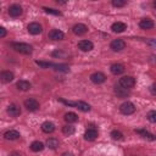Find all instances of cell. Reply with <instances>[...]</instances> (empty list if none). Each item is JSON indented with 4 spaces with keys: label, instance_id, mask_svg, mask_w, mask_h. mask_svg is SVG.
<instances>
[{
    "label": "cell",
    "instance_id": "6da1fadb",
    "mask_svg": "<svg viewBox=\"0 0 156 156\" xmlns=\"http://www.w3.org/2000/svg\"><path fill=\"white\" fill-rule=\"evenodd\" d=\"M62 104L67 105V106H72V107H76L83 112H88L90 111V105L87 104L85 101H68V100H65V99H58Z\"/></svg>",
    "mask_w": 156,
    "mask_h": 156
},
{
    "label": "cell",
    "instance_id": "7a4b0ae2",
    "mask_svg": "<svg viewBox=\"0 0 156 156\" xmlns=\"http://www.w3.org/2000/svg\"><path fill=\"white\" fill-rule=\"evenodd\" d=\"M12 48L17 52L23 54V55H30L32 51H33V48L29 44H26V43H13L12 44Z\"/></svg>",
    "mask_w": 156,
    "mask_h": 156
},
{
    "label": "cell",
    "instance_id": "3957f363",
    "mask_svg": "<svg viewBox=\"0 0 156 156\" xmlns=\"http://www.w3.org/2000/svg\"><path fill=\"white\" fill-rule=\"evenodd\" d=\"M118 85H121V87H123L126 89H130V88H133L135 85V78L132 77V76H124V77H122L119 79Z\"/></svg>",
    "mask_w": 156,
    "mask_h": 156
},
{
    "label": "cell",
    "instance_id": "277c9868",
    "mask_svg": "<svg viewBox=\"0 0 156 156\" xmlns=\"http://www.w3.org/2000/svg\"><path fill=\"white\" fill-rule=\"evenodd\" d=\"M119 111H121V113L128 116V115H132V113L135 112V106H134L133 102L126 101V102H123V104L119 106Z\"/></svg>",
    "mask_w": 156,
    "mask_h": 156
},
{
    "label": "cell",
    "instance_id": "5b68a950",
    "mask_svg": "<svg viewBox=\"0 0 156 156\" xmlns=\"http://www.w3.org/2000/svg\"><path fill=\"white\" fill-rule=\"evenodd\" d=\"M24 107L28 111L33 112V111H37L40 107V105L35 99H27V100H24Z\"/></svg>",
    "mask_w": 156,
    "mask_h": 156
},
{
    "label": "cell",
    "instance_id": "8992f818",
    "mask_svg": "<svg viewBox=\"0 0 156 156\" xmlns=\"http://www.w3.org/2000/svg\"><path fill=\"white\" fill-rule=\"evenodd\" d=\"M110 48L113 51H121V50H123L126 48V41L123 39H115V40L111 41Z\"/></svg>",
    "mask_w": 156,
    "mask_h": 156
},
{
    "label": "cell",
    "instance_id": "52a82bcc",
    "mask_svg": "<svg viewBox=\"0 0 156 156\" xmlns=\"http://www.w3.org/2000/svg\"><path fill=\"white\" fill-rule=\"evenodd\" d=\"M90 80L94 83V84H102L105 80H106V76L101 72H95L90 76Z\"/></svg>",
    "mask_w": 156,
    "mask_h": 156
},
{
    "label": "cell",
    "instance_id": "ba28073f",
    "mask_svg": "<svg viewBox=\"0 0 156 156\" xmlns=\"http://www.w3.org/2000/svg\"><path fill=\"white\" fill-rule=\"evenodd\" d=\"M27 29H28V32L30 33V34H33V35H37V34H40L41 33V26L38 23V22H32V23H29L28 24V27H27Z\"/></svg>",
    "mask_w": 156,
    "mask_h": 156
},
{
    "label": "cell",
    "instance_id": "9c48e42d",
    "mask_svg": "<svg viewBox=\"0 0 156 156\" xmlns=\"http://www.w3.org/2000/svg\"><path fill=\"white\" fill-rule=\"evenodd\" d=\"M72 30H73V33L76 35H83V34H85L88 32V27L85 24H83V23H77V24L73 26Z\"/></svg>",
    "mask_w": 156,
    "mask_h": 156
},
{
    "label": "cell",
    "instance_id": "30bf717a",
    "mask_svg": "<svg viewBox=\"0 0 156 156\" xmlns=\"http://www.w3.org/2000/svg\"><path fill=\"white\" fill-rule=\"evenodd\" d=\"M93 48H94V45H93V43L90 40H80L78 43V49L84 51V52H88V51L93 50Z\"/></svg>",
    "mask_w": 156,
    "mask_h": 156
},
{
    "label": "cell",
    "instance_id": "8fae6325",
    "mask_svg": "<svg viewBox=\"0 0 156 156\" xmlns=\"http://www.w3.org/2000/svg\"><path fill=\"white\" fill-rule=\"evenodd\" d=\"M13 80V73L11 71H1L0 72V82L1 83H10Z\"/></svg>",
    "mask_w": 156,
    "mask_h": 156
},
{
    "label": "cell",
    "instance_id": "7c38bea8",
    "mask_svg": "<svg viewBox=\"0 0 156 156\" xmlns=\"http://www.w3.org/2000/svg\"><path fill=\"white\" fill-rule=\"evenodd\" d=\"M9 15L11 17H18V16H21L22 15V7L20 5H17V4L11 5L9 7Z\"/></svg>",
    "mask_w": 156,
    "mask_h": 156
},
{
    "label": "cell",
    "instance_id": "4fadbf2b",
    "mask_svg": "<svg viewBox=\"0 0 156 156\" xmlns=\"http://www.w3.org/2000/svg\"><path fill=\"white\" fill-rule=\"evenodd\" d=\"M98 135H99V133H98V130L95 128H89L84 133V139L88 140V141H93V140H95L98 138Z\"/></svg>",
    "mask_w": 156,
    "mask_h": 156
},
{
    "label": "cell",
    "instance_id": "5bb4252c",
    "mask_svg": "<svg viewBox=\"0 0 156 156\" xmlns=\"http://www.w3.org/2000/svg\"><path fill=\"white\" fill-rule=\"evenodd\" d=\"M48 35H49V38L52 39V40H62V39L65 38L63 32H61L60 29H51Z\"/></svg>",
    "mask_w": 156,
    "mask_h": 156
},
{
    "label": "cell",
    "instance_id": "9a60e30c",
    "mask_svg": "<svg viewBox=\"0 0 156 156\" xmlns=\"http://www.w3.org/2000/svg\"><path fill=\"white\" fill-rule=\"evenodd\" d=\"M115 94H116L118 98L123 99V98H127V96L129 95V89H126V88H123V87H121V85H116V87H115Z\"/></svg>",
    "mask_w": 156,
    "mask_h": 156
},
{
    "label": "cell",
    "instance_id": "2e32d148",
    "mask_svg": "<svg viewBox=\"0 0 156 156\" xmlns=\"http://www.w3.org/2000/svg\"><path fill=\"white\" fill-rule=\"evenodd\" d=\"M7 113H9L11 117H18V116L21 115V108H20V106H17V105H15V104H11V105H9V107H7Z\"/></svg>",
    "mask_w": 156,
    "mask_h": 156
},
{
    "label": "cell",
    "instance_id": "e0dca14e",
    "mask_svg": "<svg viewBox=\"0 0 156 156\" xmlns=\"http://www.w3.org/2000/svg\"><path fill=\"white\" fill-rule=\"evenodd\" d=\"M111 29L115 33H122V32H124L127 29V24L124 22H115L111 26Z\"/></svg>",
    "mask_w": 156,
    "mask_h": 156
},
{
    "label": "cell",
    "instance_id": "ac0fdd59",
    "mask_svg": "<svg viewBox=\"0 0 156 156\" xmlns=\"http://www.w3.org/2000/svg\"><path fill=\"white\" fill-rule=\"evenodd\" d=\"M20 136H21L20 133L17 130H15V129H10V130H7V132L4 133V138L6 140H17Z\"/></svg>",
    "mask_w": 156,
    "mask_h": 156
},
{
    "label": "cell",
    "instance_id": "d6986e66",
    "mask_svg": "<svg viewBox=\"0 0 156 156\" xmlns=\"http://www.w3.org/2000/svg\"><path fill=\"white\" fill-rule=\"evenodd\" d=\"M139 27L141 29H151L154 27V21L150 18H143L139 22Z\"/></svg>",
    "mask_w": 156,
    "mask_h": 156
},
{
    "label": "cell",
    "instance_id": "ffe728a7",
    "mask_svg": "<svg viewBox=\"0 0 156 156\" xmlns=\"http://www.w3.org/2000/svg\"><path fill=\"white\" fill-rule=\"evenodd\" d=\"M124 66L123 65H121V63H113V65H111V67H110V71H111V73H113V74H122L123 72H124Z\"/></svg>",
    "mask_w": 156,
    "mask_h": 156
},
{
    "label": "cell",
    "instance_id": "44dd1931",
    "mask_svg": "<svg viewBox=\"0 0 156 156\" xmlns=\"http://www.w3.org/2000/svg\"><path fill=\"white\" fill-rule=\"evenodd\" d=\"M41 130H43L44 133H46V134L52 133V132L55 130V126H54V123L46 121V122H44V123L41 124Z\"/></svg>",
    "mask_w": 156,
    "mask_h": 156
},
{
    "label": "cell",
    "instance_id": "7402d4cb",
    "mask_svg": "<svg viewBox=\"0 0 156 156\" xmlns=\"http://www.w3.org/2000/svg\"><path fill=\"white\" fill-rule=\"evenodd\" d=\"M16 87L20 89V90H22V91H27V90H29L30 89V83L28 82V80H18L17 82V84H16Z\"/></svg>",
    "mask_w": 156,
    "mask_h": 156
},
{
    "label": "cell",
    "instance_id": "603a6c76",
    "mask_svg": "<svg viewBox=\"0 0 156 156\" xmlns=\"http://www.w3.org/2000/svg\"><path fill=\"white\" fill-rule=\"evenodd\" d=\"M135 133H138L139 135H141L143 138H146L149 140H155L154 134H151L150 132H147L146 129H135Z\"/></svg>",
    "mask_w": 156,
    "mask_h": 156
},
{
    "label": "cell",
    "instance_id": "cb8c5ba5",
    "mask_svg": "<svg viewBox=\"0 0 156 156\" xmlns=\"http://www.w3.org/2000/svg\"><path fill=\"white\" fill-rule=\"evenodd\" d=\"M63 118H65V121H66L67 123H74V122L78 121V116H77L74 112H67Z\"/></svg>",
    "mask_w": 156,
    "mask_h": 156
},
{
    "label": "cell",
    "instance_id": "d4e9b609",
    "mask_svg": "<svg viewBox=\"0 0 156 156\" xmlns=\"http://www.w3.org/2000/svg\"><path fill=\"white\" fill-rule=\"evenodd\" d=\"M43 149H44V144H43L41 141L35 140V141H33V143L30 144V150L34 151V152H39V151H41Z\"/></svg>",
    "mask_w": 156,
    "mask_h": 156
},
{
    "label": "cell",
    "instance_id": "484cf974",
    "mask_svg": "<svg viewBox=\"0 0 156 156\" xmlns=\"http://www.w3.org/2000/svg\"><path fill=\"white\" fill-rule=\"evenodd\" d=\"M46 145H48V147H50V149L54 150V149H56L58 146V140L55 139V138H50V139L46 140Z\"/></svg>",
    "mask_w": 156,
    "mask_h": 156
},
{
    "label": "cell",
    "instance_id": "4316f807",
    "mask_svg": "<svg viewBox=\"0 0 156 156\" xmlns=\"http://www.w3.org/2000/svg\"><path fill=\"white\" fill-rule=\"evenodd\" d=\"M52 67H54L56 71H58V72H65V73H66V72L69 71V67H68L67 65H63V63H62V65H54Z\"/></svg>",
    "mask_w": 156,
    "mask_h": 156
},
{
    "label": "cell",
    "instance_id": "83f0119b",
    "mask_svg": "<svg viewBox=\"0 0 156 156\" xmlns=\"http://www.w3.org/2000/svg\"><path fill=\"white\" fill-rule=\"evenodd\" d=\"M62 133H63V134H66V135H71V134H73V133H74V127H72V126L67 124V126H65V127L62 128Z\"/></svg>",
    "mask_w": 156,
    "mask_h": 156
},
{
    "label": "cell",
    "instance_id": "f1b7e54d",
    "mask_svg": "<svg viewBox=\"0 0 156 156\" xmlns=\"http://www.w3.org/2000/svg\"><path fill=\"white\" fill-rule=\"evenodd\" d=\"M111 138L113 140H122L123 139V134L119 130H112L111 132Z\"/></svg>",
    "mask_w": 156,
    "mask_h": 156
},
{
    "label": "cell",
    "instance_id": "f546056e",
    "mask_svg": "<svg viewBox=\"0 0 156 156\" xmlns=\"http://www.w3.org/2000/svg\"><path fill=\"white\" fill-rule=\"evenodd\" d=\"M43 9H44V11H45L46 13H51V15H55V16H60V15H61V12H60L58 10L50 9V7H43Z\"/></svg>",
    "mask_w": 156,
    "mask_h": 156
},
{
    "label": "cell",
    "instance_id": "4dcf8cb0",
    "mask_svg": "<svg viewBox=\"0 0 156 156\" xmlns=\"http://www.w3.org/2000/svg\"><path fill=\"white\" fill-rule=\"evenodd\" d=\"M35 63H37L38 66L43 67V68H49V67H52V66H54V63H51V62H45V61H35Z\"/></svg>",
    "mask_w": 156,
    "mask_h": 156
},
{
    "label": "cell",
    "instance_id": "1f68e13d",
    "mask_svg": "<svg viewBox=\"0 0 156 156\" xmlns=\"http://www.w3.org/2000/svg\"><path fill=\"white\" fill-rule=\"evenodd\" d=\"M147 119L150 121V122H152V123H155L156 122V111H154V110H151L149 113H147Z\"/></svg>",
    "mask_w": 156,
    "mask_h": 156
},
{
    "label": "cell",
    "instance_id": "d6a6232c",
    "mask_svg": "<svg viewBox=\"0 0 156 156\" xmlns=\"http://www.w3.org/2000/svg\"><path fill=\"white\" fill-rule=\"evenodd\" d=\"M126 5L124 0H112V6L115 7H123Z\"/></svg>",
    "mask_w": 156,
    "mask_h": 156
},
{
    "label": "cell",
    "instance_id": "836d02e7",
    "mask_svg": "<svg viewBox=\"0 0 156 156\" xmlns=\"http://www.w3.org/2000/svg\"><path fill=\"white\" fill-rule=\"evenodd\" d=\"M63 55H66V54H65L63 51H61V50H56V51L52 52V56H55V57H56V56L61 57V56H63Z\"/></svg>",
    "mask_w": 156,
    "mask_h": 156
},
{
    "label": "cell",
    "instance_id": "e575fe53",
    "mask_svg": "<svg viewBox=\"0 0 156 156\" xmlns=\"http://www.w3.org/2000/svg\"><path fill=\"white\" fill-rule=\"evenodd\" d=\"M6 34H7L6 29H5L4 27H0V38H4V37H6Z\"/></svg>",
    "mask_w": 156,
    "mask_h": 156
},
{
    "label": "cell",
    "instance_id": "d590c367",
    "mask_svg": "<svg viewBox=\"0 0 156 156\" xmlns=\"http://www.w3.org/2000/svg\"><path fill=\"white\" fill-rule=\"evenodd\" d=\"M149 44H150L151 46H155V40H154V39H151V40L149 41Z\"/></svg>",
    "mask_w": 156,
    "mask_h": 156
},
{
    "label": "cell",
    "instance_id": "8d00e7d4",
    "mask_svg": "<svg viewBox=\"0 0 156 156\" xmlns=\"http://www.w3.org/2000/svg\"><path fill=\"white\" fill-rule=\"evenodd\" d=\"M62 156H73V155H72L71 152H63V154H62Z\"/></svg>",
    "mask_w": 156,
    "mask_h": 156
},
{
    "label": "cell",
    "instance_id": "74e56055",
    "mask_svg": "<svg viewBox=\"0 0 156 156\" xmlns=\"http://www.w3.org/2000/svg\"><path fill=\"white\" fill-rule=\"evenodd\" d=\"M9 156H21V155H20V154H17V152H11Z\"/></svg>",
    "mask_w": 156,
    "mask_h": 156
},
{
    "label": "cell",
    "instance_id": "f35d334b",
    "mask_svg": "<svg viewBox=\"0 0 156 156\" xmlns=\"http://www.w3.org/2000/svg\"><path fill=\"white\" fill-rule=\"evenodd\" d=\"M154 88H155V85L152 84V85H151V93H152V94L155 95V89H154Z\"/></svg>",
    "mask_w": 156,
    "mask_h": 156
}]
</instances>
